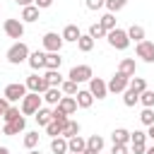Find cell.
Returning a JSON list of instances; mask_svg holds the SVG:
<instances>
[{
  "label": "cell",
  "mask_w": 154,
  "mask_h": 154,
  "mask_svg": "<svg viewBox=\"0 0 154 154\" xmlns=\"http://www.w3.org/2000/svg\"><path fill=\"white\" fill-rule=\"evenodd\" d=\"M43 77L48 79V84H51V87H63V77H60V70H48Z\"/></svg>",
  "instance_id": "obj_29"
},
{
  "label": "cell",
  "mask_w": 154,
  "mask_h": 154,
  "mask_svg": "<svg viewBox=\"0 0 154 154\" xmlns=\"http://www.w3.org/2000/svg\"><path fill=\"white\" fill-rule=\"evenodd\" d=\"M106 38H108V43L116 48V51H125L128 46H130V36H128V31H123V29H113V31H108L106 34Z\"/></svg>",
  "instance_id": "obj_2"
},
{
  "label": "cell",
  "mask_w": 154,
  "mask_h": 154,
  "mask_svg": "<svg viewBox=\"0 0 154 154\" xmlns=\"http://www.w3.org/2000/svg\"><path fill=\"white\" fill-rule=\"evenodd\" d=\"M140 103H142L144 108H154V91L144 89V91L140 94Z\"/></svg>",
  "instance_id": "obj_34"
},
{
  "label": "cell",
  "mask_w": 154,
  "mask_h": 154,
  "mask_svg": "<svg viewBox=\"0 0 154 154\" xmlns=\"http://www.w3.org/2000/svg\"><path fill=\"white\" fill-rule=\"evenodd\" d=\"M118 72H123L128 77H135V58H123L120 65H118Z\"/></svg>",
  "instance_id": "obj_22"
},
{
  "label": "cell",
  "mask_w": 154,
  "mask_h": 154,
  "mask_svg": "<svg viewBox=\"0 0 154 154\" xmlns=\"http://www.w3.org/2000/svg\"><path fill=\"white\" fill-rule=\"evenodd\" d=\"M24 84H26V89L34 91V94H46V91L51 89V84H48V79H46L43 75H29Z\"/></svg>",
  "instance_id": "obj_4"
},
{
  "label": "cell",
  "mask_w": 154,
  "mask_h": 154,
  "mask_svg": "<svg viewBox=\"0 0 154 154\" xmlns=\"http://www.w3.org/2000/svg\"><path fill=\"white\" fill-rule=\"evenodd\" d=\"M29 67L31 70H41V67H46V53L43 51H34V53H29Z\"/></svg>",
  "instance_id": "obj_14"
},
{
  "label": "cell",
  "mask_w": 154,
  "mask_h": 154,
  "mask_svg": "<svg viewBox=\"0 0 154 154\" xmlns=\"http://www.w3.org/2000/svg\"><path fill=\"white\" fill-rule=\"evenodd\" d=\"M99 22L103 24V29H106V31H113V29H116V14H113V12H106Z\"/></svg>",
  "instance_id": "obj_31"
},
{
  "label": "cell",
  "mask_w": 154,
  "mask_h": 154,
  "mask_svg": "<svg viewBox=\"0 0 154 154\" xmlns=\"http://www.w3.org/2000/svg\"><path fill=\"white\" fill-rule=\"evenodd\" d=\"M29 46L24 43V41H17L14 46H10V51H7V63L10 65H19V63H24V60H29Z\"/></svg>",
  "instance_id": "obj_1"
},
{
  "label": "cell",
  "mask_w": 154,
  "mask_h": 154,
  "mask_svg": "<svg viewBox=\"0 0 154 154\" xmlns=\"http://www.w3.org/2000/svg\"><path fill=\"white\" fill-rule=\"evenodd\" d=\"M63 41H72V43H77L79 41V36H82V31L77 29V24H67L65 29H63Z\"/></svg>",
  "instance_id": "obj_16"
},
{
  "label": "cell",
  "mask_w": 154,
  "mask_h": 154,
  "mask_svg": "<svg viewBox=\"0 0 154 154\" xmlns=\"http://www.w3.org/2000/svg\"><path fill=\"white\" fill-rule=\"evenodd\" d=\"M137 101H140V94H137V91H132V89L128 87V89L123 91V103H125V106H135Z\"/></svg>",
  "instance_id": "obj_30"
},
{
  "label": "cell",
  "mask_w": 154,
  "mask_h": 154,
  "mask_svg": "<svg viewBox=\"0 0 154 154\" xmlns=\"http://www.w3.org/2000/svg\"><path fill=\"white\" fill-rule=\"evenodd\" d=\"M128 36H130V41L140 43V41H144V29H142L140 24H132V26L128 29Z\"/></svg>",
  "instance_id": "obj_26"
},
{
  "label": "cell",
  "mask_w": 154,
  "mask_h": 154,
  "mask_svg": "<svg viewBox=\"0 0 154 154\" xmlns=\"http://www.w3.org/2000/svg\"><path fill=\"white\" fill-rule=\"evenodd\" d=\"M38 137H41L38 132H26V135H24V147H26V149H34V147L38 144Z\"/></svg>",
  "instance_id": "obj_37"
},
{
  "label": "cell",
  "mask_w": 154,
  "mask_h": 154,
  "mask_svg": "<svg viewBox=\"0 0 154 154\" xmlns=\"http://www.w3.org/2000/svg\"><path fill=\"white\" fill-rule=\"evenodd\" d=\"M2 29H5V34H7L10 38H22V36H24V24H22V19H5Z\"/></svg>",
  "instance_id": "obj_9"
},
{
  "label": "cell",
  "mask_w": 154,
  "mask_h": 154,
  "mask_svg": "<svg viewBox=\"0 0 154 154\" xmlns=\"http://www.w3.org/2000/svg\"><path fill=\"white\" fill-rule=\"evenodd\" d=\"M130 79H132V77H128V75H123V72H116V75L111 77V82H108V91L123 94V91L130 87Z\"/></svg>",
  "instance_id": "obj_6"
},
{
  "label": "cell",
  "mask_w": 154,
  "mask_h": 154,
  "mask_svg": "<svg viewBox=\"0 0 154 154\" xmlns=\"http://www.w3.org/2000/svg\"><path fill=\"white\" fill-rule=\"evenodd\" d=\"M17 5H22V7H29V5H34V0H14Z\"/></svg>",
  "instance_id": "obj_46"
},
{
  "label": "cell",
  "mask_w": 154,
  "mask_h": 154,
  "mask_svg": "<svg viewBox=\"0 0 154 154\" xmlns=\"http://www.w3.org/2000/svg\"><path fill=\"white\" fill-rule=\"evenodd\" d=\"M7 108H10V101L2 96V99H0V116H5V111H7Z\"/></svg>",
  "instance_id": "obj_45"
},
{
  "label": "cell",
  "mask_w": 154,
  "mask_h": 154,
  "mask_svg": "<svg viewBox=\"0 0 154 154\" xmlns=\"http://www.w3.org/2000/svg\"><path fill=\"white\" fill-rule=\"evenodd\" d=\"M55 108H60L65 116H72V113L77 111V99H75V96H63V99H60V103H58Z\"/></svg>",
  "instance_id": "obj_15"
},
{
  "label": "cell",
  "mask_w": 154,
  "mask_h": 154,
  "mask_svg": "<svg viewBox=\"0 0 154 154\" xmlns=\"http://www.w3.org/2000/svg\"><path fill=\"white\" fill-rule=\"evenodd\" d=\"M111 154H130V152H128V144H113Z\"/></svg>",
  "instance_id": "obj_43"
},
{
  "label": "cell",
  "mask_w": 154,
  "mask_h": 154,
  "mask_svg": "<svg viewBox=\"0 0 154 154\" xmlns=\"http://www.w3.org/2000/svg\"><path fill=\"white\" fill-rule=\"evenodd\" d=\"M130 89L137 91V94H142V91L147 89V82H144L142 77H132V79H130Z\"/></svg>",
  "instance_id": "obj_36"
},
{
  "label": "cell",
  "mask_w": 154,
  "mask_h": 154,
  "mask_svg": "<svg viewBox=\"0 0 154 154\" xmlns=\"http://www.w3.org/2000/svg\"><path fill=\"white\" fill-rule=\"evenodd\" d=\"M84 5H87V10H101L106 5V0H87Z\"/></svg>",
  "instance_id": "obj_42"
},
{
  "label": "cell",
  "mask_w": 154,
  "mask_h": 154,
  "mask_svg": "<svg viewBox=\"0 0 154 154\" xmlns=\"http://www.w3.org/2000/svg\"><path fill=\"white\" fill-rule=\"evenodd\" d=\"M111 140H113V144H128L130 142V132L125 128H116L111 132Z\"/></svg>",
  "instance_id": "obj_21"
},
{
  "label": "cell",
  "mask_w": 154,
  "mask_h": 154,
  "mask_svg": "<svg viewBox=\"0 0 154 154\" xmlns=\"http://www.w3.org/2000/svg\"><path fill=\"white\" fill-rule=\"evenodd\" d=\"M0 154H10V149L7 147H0Z\"/></svg>",
  "instance_id": "obj_49"
},
{
  "label": "cell",
  "mask_w": 154,
  "mask_h": 154,
  "mask_svg": "<svg viewBox=\"0 0 154 154\" xmlns=\"http://www.w3.org/2000/svg\"><path fill=\"white\" fill-rule=\"evenodd\" d=\"M63 43H65V41H63L60 34H55V31L43 34V48H46V53H60Z\"/></svg>",
  "instance_id": "obj_5"
},
{
  "label": "cell",
  "mask_w": 154,
  "mask_h": 154,
  "mask_svg": "<svg viewBox=\"0 0 154 154\" xmlns=\"http://www.w3.org/2000/svg\"><path fill=\"white\" fill-rule=\"evenodd\" d=\"M67 147H70L72 154H82V152L87 149V140L79 137V135H77V137H70V140H67Z\"/></svg>",
  "instance_id": "obj_18"
},
{
  "label": "cell",
  "mask_w": 154,
  "mask_h": 154,
  "mask_svg": "<svg viewBox=\"0 0 154 154\" xmlns=\"http://www.w3.org/2000/svg\"><path fill=\"white\" fill-rule=\"evenodd\" d=\"M34 5H36L38 10H46V7H51V5H53V0H34Z\"/></svg>",
  "instance_id": "obj_44"
},
{
  "label": "cell",
  "mask_w": 154,
  "mask_h": 154,
  "mask_svg": "<svg viewBox=\"0 0 154 154\" xmlns=\"http://www.w3.org/2000/svg\"><path fill=\"white\" fill-rule=\"evenodd\" d=\"M46 132H48L51 137H60V132H63V125H58V123L53 120V123H48V125H46Z\"/></svg>",
  "instance_id": "obj_41"
},
{
  "label": "cell",
  "mask_w": 154,
  "mask_h": 154,
  "mask_svg": "<svg viewBox=\"0 0 154 154\" xmlns=\"http://www.w3.org/2000/svg\"><path fill=\"white\" fill-rule=\"evenodd\" d=\"M79 135V123L77 120H67V125L63 128V132H60V137H65V140H70V137H77Z\"/></svg>",
  "instance_id": "obj_23"
},
{
  "label": "cell",
  "mask_w": 154,
  "mask_h": 154,
  "mask_svg": "<svg viewBox=\"0 0 154 154\" xmlns=\"http://www.w3.org/2000/svg\"><path fill=\"white\" fill-rule=\"evenodd\" d=\"M144 154H154V147H149V149H147V152H144Z\"/></svg>",
  "instance_id": "obj_51"
},
{
  "label": "cell",
  "mask_w": 154,
  "mask_h": 154,
  "mask_svg": "<svg viewBox=\"0 0 154 154\" xmlns=\"http://www.w3.org/2000/svg\"><path fill=\"white\" fill-rule=\"evenodd\" d=\"M60 99H63V89H60V87H51V89L43 94V101L51 103V106H58Z\"/></svg>",
  "instance_id": "obj_17"
},
{
  "label": "cell",
  "mask_w": 154,
  "mask_h": 154,
  "mask_svg": "<svg viewBox=\"0 0 154 154\" xmlns=\"http://www.w3.org/2000/svg\"><path fill=\"white\" fill-rule=\"evenodd\" d=\"M106 34H108V31L103 29V24H101V22H96V24H91V26H89V36H91V38H103Z\"/></svg>",
  "instance_id": "obj_32"
},
{
  "label": "cell",
  "mask_w": 154,
  "mask_h": 154,
  "mask_svg": "<svg viewBox=\"0 0 154 154\" xmlns=\"http://www.w3.org/2000/svg\"><path fill=\"white\" fill-rule=\"evenodd\" d=\"M60 89H63V94H65V96H77V91H79V89H77V82H72V79L63 82V87H60Z\"/></svg>",
  "instance_id": "obj_35"
},
{
  "label": "cell",
  "mask_w": 154,
  "mask_h": 154,
  "mask_svg": "<svg viewBox=\"0 0 154 154\" xmlns=\"http://www.w3.org/2000/svg\"><path fill=\"white\" fill-rule=\"evenodd\" d=\"M24 128H26V118L22 116V118H17L14 123H5V128H2V132L5 135H19V132H24Z\"/></svg>",
  "instance_id": "obj_13"
},
{
  "label": "cell",
  "mask_w": 154,
  "mask_h": 154,
  "mask_svg": "<svg viewBox=\"0 0 154 154\" xmlns=\"http://www.w3.org/2000/svg\"><path fill=\"white\" fill-rule=\"evenodd\" d=\"M2 118H5V123H14L17 118H22V113H19V108H14V106H10V108L5 111V116H2Z\"/></svg>",
  "instance_id": "obj_39"
},
{
  "label": "cell",
  "mask_w": 154,
  "mask_h": 154,
  "mask_svg": "<svg viewBox=\"0 0 154 154\" xmlns=\"http://www.w3.org/2000/svg\"><path fill=\"white\" fill-rule=\"evenodd\" d=\"M91 103H94L91 91H89V89H79V91H77V106H79V108H89Z\"/></svg>",
  "instance_id": "obj_20"
},
{
  "label": "cell",
  "mask_w": 154,
  "mask_h": 154,
  "mask_svg": "<svg viewBox=\"0 0 154 154\" xmlns=\"http://www.w3.org/2000/svg\"><path fill=\"white\" fill-rule=\"evenodd\" d=\"M87 147L94 149V152H101V149H103V137H101V135H91V137L87 140Z\"/></svg>",
  "instance_id": "obj_33"
},
{
  "label": "cell",
  "mask_w": 154,
  "mask_h": 154,
  "mask_svg": "<svg viewBox=\"0 0 154 154\" xmlns=\"http://www.w3.org/2000/svg\"><path fill=\"white\" fill-rule=\"evenodd\" d=\"M140 120H142L147 128H149V125H154V111H152V108H144V111H142V116H140Z\"/></svg>",
  "instance_id": "obj_40"
},
{
  "label": "cell",
  "mask_w": 154,
  "mask_h": 154,
  "mask_svg": "<svg viewBox=\"0 0 154 154\" xmlns=\"http://www.w3.org/2000/svg\"><path fill=\"white\" fill-rule=\"evenodd\" d=\"M67 154H72V152H67Z\"/></svg>",
  "instance_id": "obj_52"
},
{
  "label": "cell",
  "mask_w": 154,
  "mask_h": 154,
  "mask_svg": "<svg viewBox=\"0 0 154 154\" xmlns=\"http://www.w3.org/2000/svg\"><path fill=\"white\" fill-rule=\"evenodd\" d=\"M89 91H91V96H96V99H106L108 84H106L101 77H91V79H89Z\"/></svg>",
  "instance_id": "obj_11"
},
{
  "label": "cell",
  "mask_w": 154,
  "mask_h": 154,
  "mask_svg": "<svg viewBox=\"0 0 154 154\" xmlns=\"http://www.w3.org/2000/svg\"><path fill=\"white\" fill-rule=\"evenodd\" d=\"M38 19V7L36 5H29L22 10V22H36Z\"/></svg>",
  "instance_id": "obj_25"
},
{
  "label": "cell",
  "mask_w": 154,
  "mask_h": 154,
  "mask_svg": "<svg viewBox=\"0 0 154 154\" xmlns=\"http://www.w3.org/2000/svg\"><path fill=\"white\" fill-rule=\"evenodd\" d=\"M77 46H79V51H82V53H89V51L94 48V38H91L89 34H82V36H79V41H77Z\"/></svg>",
  "instance_id": "obj_28"
},
{
  "label": "cell",
  "mask_w": 154,
  "mask_h": 154,
  "mask_svg": "<svg viewBox=\"0 0 154 154\" xmlns=\"http://www.w3.org/2000/svg\"><path fill=\"white\" fill-rule=\"evenodd\" d=\"M137 58H142L144 63H154V43L152 41H140L137 43Z\"/></svg>",
  "instance_id": "obj_12"
},
{
  "label": "cell",
  "mask_w": 154,
  "mask_h": 154,
  "mask_svg": "<svg viewBox=\"0 0 154 154\" xmlns=\"http://www.w3.org/2000/svg\"><path fill=\"white\" fill-rule=\"evenodd\" d=\"M125 5H128V0H106V7H108V12H113V14H116V12H120Z\"/></svg>",
  "instance_id": "obj_38"
},
{
  "label": "cell",
  "mask_w": 154,
  "mask_h": 154,
  "mask_svg": "<svg viewBox=\"0 0 154 154\" xmlns=\"http://www.w3.org/2000/svg\"><path fill=\"white\" fill-rule=\"evenodd\" d=\"M82 154H99V152H94V149H89V147H87V149H84Z\"/></svg>",
  "instance_id": "obj_48"
},
{
  "label": "cell",
  "mask_w": 154,
  "mask_h": 154,
  "mask_svg": "<svg viewBox=\"0 0 154 154\" xmlns=\"http://www.w3.org/2000/svg\"><path fill=\"white\" fill-rule=\"evenodd\" d=\"M147 137H152V140H154V125H149V130H147Z\"/></svg>",
  "instance_id": "obj_47"
},
{
  "label": "cell",
  "mask_w": 154,
  "mask_h": 154,
  "mask_svg": "<svg viewBox=\"0 0 154 154\" xmlns=\"http://www.w3.org/2000/svg\"><path fill=\"white\" fill-rule=\"evenodd\" d=\"M51 152H53V154H67V152H70L67 140H65V137H53V140H51Z\"/></svg>",
  "instance_id": "obj_19"
},
{
  "label": "cell",
  "mask_w": 154,
  "mask_h": 154,
  "mask_svg": "<svg viewBox=\"0 0 154 154\" xmlns=\"http://www.w3.org/2000/svg\"><path fill=\"white\" fill-rule=\"evenodd\" d=\"M29 154H41V152L38 149H29Z\"/></svg>",
  "instance_id": "obj_50"
},
{
  "label": "cell",
  "mask_w": 154,
  "mask_h": 154,
  "mask_svg": "<svg viewBox=\"0 0 154 154\" xmlns=\"http://www.w3.org/2000/svg\"><path fill=\"white\" fill-rule=\"evenodd\" d=\"M2 96H5L7 101H19V99L26 96V84H22V82H12V84L5 87Z\"/></svg>",
  "instance_id": "obj_7"
},
{
  "label": "cell",
  "mask_w": 154,
  "mask_h": 154,
  "mask_svg": "<svg viewBox=\"0 0 154 154\" xmlns=\"http://www.w3.org/2000/svg\"><path fill=\"white\" fill-rule=\"evenodd\" d=\"M130 142H132V154H144L147 152V132H142V130L130 132Z\"/></svg>",
  "instance_id": "obj_10"
},
{
  "label": "cell",
  "mask_w": 154,
  "mask_h": 154,
  "mask_svg": "<svg viewBox=\"0 0 154 154\" xmlns=\"http://www.w3.org/2000/svg\"><path fill=\"white\" fill-rule=\"evenodd\" d=\"M94 77V72H91V67L89 65H75L72 70H70V75H67V79H72V82H89Z\"/></svg>",
  "instance_id": "obj_8"
},
{
  "label": "cell",
  "mask_w": 154,
  "mask_h": 154,
  "mask_svg": "<svg viewBox=\"0 0 154 154\" xmlns=\"http://www.w3.org/2000/svg\"><path fill=\"white\" fill-rule=\"evenodd\" d=\"M60 63H63L60 53H46V67L48 70H60Z\"/></svg>",
  "instance_id": "obj_27"
},
{
  "label": "cell",
  "mask_w": 154,
  "mask_h": 154,
  "mask_svg": "<svg viewBox=\"0 0 154 154\" xmlns=\"http://www.w3.org/2000/svg\"><path fill=\"white\" fill-rule=\"evenodd\" d=\"M34 118H36L38 125H48V123H53V111H48V108H38Z\"/></svg>",
  "instance_id": "obj_24"
},
{
  "label": "cell",
  "mask_w": 154,
  "mask_h": 154,
  "mask_svg": "<svg viewBox=\"0 0 154 154\" xmlns=\"http://www.w3.org/2000/svg\"><path fill=\"white\" fill-rule=\"evenodd\" d=\"M41 94H34L29 91L24 99H22V116H36V111L41 108Z\"/></svg>",
  "instance_id": "obj_3"
}]
</instances>
